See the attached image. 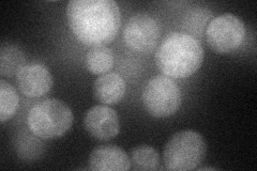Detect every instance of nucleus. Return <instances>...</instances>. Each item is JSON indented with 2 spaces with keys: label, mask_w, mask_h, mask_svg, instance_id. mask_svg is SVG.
<instances>
[{
  "label": "nucleus",
  "mask_w": 257,
  "mask_h": 171,
  "mask_svg": "<svg viewBox=\"0 0 257 171\" xmlns=\"http://www.w3.org/2000/svg\"><path fill=\"white\" fill-rule=\"evenodd\" d=\"M67 18L75 37L90 47L110 43L121 26V12L114 0H72Z\"/></svg>",
  "instance_id": "nucleus-1"
},
{
  "label": "nucleus",
  "mask_w": 257,
  "mask_h": 171,
  "mask_svg": "<svg viewBox=\"0 0 257 171\" xmlns=\"http://www.w3.org/2000/svg\"><path fill=\"white\" fill-rule=\"evenodd\" d=\"M204 48L199 41L184 32H172L160 44L156 63L164 75L186 78L200 68Z\"/></svg>",
  "instance_id": "nucleus-2"
},
{
  "label": "nucleus",
  "mask_w": 257,
  "mask_h": 171,
  "mask_svg": "<svg viewBox=\"0 0 257 171\" xmlns=\"http://www.w3.org/2000/svg\"><path fill=\"white\" fill-rule=\"evenodd\" d=\"M73 112L58 99H46L34 105L29 110V131L40 139H56L66 134L73 124Z\"/></svg>",
  "instance_id": "nucleus-3"
},
{
  "label": "nucleus",
  "mask_w": 257,
  "mask_h": 171,
  "mask_svg": "<svg viewBox=\"0 0 257 171\" xmlns=\"http://www.w3.org/2000/svg\"><path fill=\"white\" fill-rule=\"evenodd\" d=\"M207 145L203 136L194 131L174 134L164 149L166 169L187 171L196 169L205 158Z\"/></svg>",
  "instance_id": "nucleus-4"
},
{
  "label": "nucleus",
  "mask_w": 257,
  "mask_h": 171,
  "mask_svg": "<svg viewBox=\"0 0 257 171\" xmlns=\"http://www.w3.org/2000/svg\"><path fill=\"white\" fill-rule=\"evenodd\" d=\"M142 99L149 115L155 118H166L179 109L181 91L172 78L158 75L145 85Z\"/></svg>",
  "instance_id": "nucleus-5"
},
{
  "label": "nucleus",
  "mask_w": 257,
  "mask_h": 171,
  "mask_svg": "<svg viewBox=\"0 0 257 171\" xmlns=\"http://www.w3.org/2000/svg\"><path fill=\"white\" fill-rule=\"evenodd\" d=\"M245 26L238 16L225 13L208 24L206 39L209 47L218 54H228L242 44Z\"/></svg>",
  "instance_id": "nucleus-6"
},
{
  "label": "nucleus",
  "mask_w": 257,
  "mask_h": 171,
  "mask_svg": "<svg viewBox=\"0 0 257 171\" xmlns=\"http://www.w3.org/2000/svg\"><path fill=\"white\" fill-rule=\"evenodd\" d=\"M125 44L141 54H149L155 50L160 38V27L152 16L139 13L127 21L123 31Z\"/></svg>",
  "instance_id": "nucleus-7"
},
{
  "label": "nucleus",
  "mask_w": 257,
  "mask_h": 171,
  "mask_svg": "<svg viewBox=\"0 0 257 171\" xmlns=\"http://www.w3.org/2000/svg\"><path fill=\"white\" fill-rule=\"evenodd\" d=\"M84 126L88 134L101 141L111 139L120 131L117 112L105 105H96L88 110L84 119Z\"/></svg>",
  "instance_id": "nucleus-8"
},
{
  "label": "nucleus",
  "mask_w": 257,
  "mask_h": 171,
  "mask_svg": "<svg viewBox=\"0 0 257 171\" xmlns=\"http://www.w3.org/2000/svg\"><path fill=\"white\" fill-rule=\"evenodd\" d=\"M16 84L23 94L28 97L45 95L53 86V76L48 69L41 63H30L16 75Z\"/></svg>",
  "instance_id": "nucleus-9"
},
{
  "label": "nucleus",
  "mask_w": 257,
  "mask_h": 171,
  "mask_svg": "<svg viewBox=\"0 0 257 171\" xmlns=\"http://www.w3.org/2000/svg\"><path fill=\"white\" fill-rule=\"evenodd\" d=\"M131 168L127 153L115 144H103L92 150L89 156V169L94 171H125Z\"/></svg>",
  "instance_id": "nucleus-10"
},
{
  "label": "nucleus",
  "mask_w": 257,
  "mask_h": 171,
  "mask_svg": "<svg viewBox=\"0 0 257 171\" xmlns=\"http://www.w3.org/2000/svg\"><path fill=\"white\" fill-rule=\"evenodd\" d=\"M125 81L118 73H107L96 78L93 84V95L99 102L114 105L122 100L125 93Z\"/></svg>",
  "instance_id": "nucleus-11"
},
{
  "label": "nucleus",
  "mask_w": 257,
  "mask_h": 171,
  "mask_svg": "<svg viewBox=\"0 0 257 171\" xmlns=\"http://www.w3.org/2000/svg\"><path fill=\"white\" fill-rule=\"evenodd\" d=\"M26 66V57L19 46L4 45L0 53V74L3 76H16Z\"/></svg>",
  "instance_id": "nucleus-12"
},
{
  "label": "nucleus",
  "mask_w": 257,
  "mask_h": 171,
  "mask_svg": "<svg viewBox=\"0 0 257 171\" xmlns=\"http://www.w3.org/2000/svg\"><path fill=\"white\" fill-rule=\"evenodd\" d=\"M114 53L107 46L91 47L86 55V68L92 74H104L114 67Z\"/></svg>",
  "instance_id": "nucleus-13"
},
{
  "label": "nucleus",
  "mask_w": 257,
  "mask_h": 171,
  "mask_svg": "<svg viewBox=\"0 0 257 171\" xmlns=\"http://www.w3.org/2000/svg\"><path fill=\"white\" fill-rule=\"evenodd\" d=\"M131 167L134 170H156L159 168L158 151L147 144L136 146L131 152Z\"/></svg>",
  "instance_id": "nucleus-14"
},
{
  "label": "nucleus",
  "mask_w": 257,
  "mask_h": 171,
  "mask_svg": "<svg viewBox=\"0 0 257 171\" xmlns=\"http://www.w3.org/2000/svg\"><path fill=\"white\" fill-rule=\"evenodd\" d=\"M19 94L8 81L0 80V121L10 120L19 108Z\"/></svg>",
  "instance_id": "nucleus-15"
},
{
  "label": "nucleus",
  "mask_w": 257,
  "mask_h": 171,
  "mask_svg": "<svg viewBox=\"0 0 257 171\" xmlns=\"http://www.w3.org/2000/svg\"><path fill=\"white\" fill-rule=\"evenodd\" d=\"M38 138V136L32 133H26L22 136H19L18 143H16L15 148L27 145V148L23 149L21 152L18 153L23 159H36L41 155L43 152V143Z\"/></svg>",
  "instance_id": "nucleus-16"
}]
</instances>
